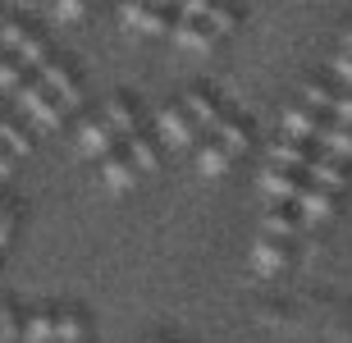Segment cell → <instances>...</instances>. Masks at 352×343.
Listing matches in <instances>:
<instances>
[{
  "label": "cell",
  "instance_id": "obj_5",
  "mask_svg": "<svg viewBox=\"0 0 352 343\" xmlns=\"http://www.w3.org/2000/svg\"><path fill=\"white\" fill-rule=\"evenodd\" d=\"M170 37H174V46H183V51H210V41L220 37V32H215L206 19H188V14H179L174 27H170Z\"/></svg>",
  "mask_w": 352,
  "mask_h": 343
},
{
  "label": "cell",
  "instance_id": "obj_7",
  "mask_svg": "<svg viewBox=\"0 0 352 343\" xmlns=\"http://www.w3.org/2000/svg\"><path fill=\"white\" fill-rule=\"evenodd\" d=\"M261 192L270 201H298V192H302V184H298V170H288V165H265L261 170Z\"/></svg>",
  "mask_w": 352,
  "mask_h": 343
},
{
  "label": "cell",
  "instance_id": "obj_2",
  "mask_svg": "<svg viewBox=\"0 0 352 343\" xmlns=\"http://www.w3.org/2000/svg\"><path fill=\"white\" fill-rule=\"evenodd\" d=\"M156 129H160V142L170 146V151H192L197 146V124L183 106H165L156 115Z\"/></svg>",
  "mask_w": 352,
  "mask_h": 343
},
{
  "label": "cell",
  "instance_id": "obj_36",
  "mask_svg": "<svg viewBox=\"0 0 352 343\" xmlns=\"http://www.w3.org/2000/svg\"><path fill=\"white\" fill-rule=\"evenodd\" d=\"M0 60H5V46H0Z\"/></svg>",
  "mask_w": 352,
  "mask_h": 343
},
{
  "label": "cell",
  "instance_id": "obj_33",
  "mask_svg": "<svg viewBox=\"0 0 352 343\" xmlns=\"http://www.w3.org/2000/svg\"><path fill=\"white\" fill-rule=\"evenodd\" d=\"M10 234H14V211H10V206H0V247L10 243Z\"/></svg>",
  "mask_w": 352,
  "mask_h": 343
},
{
  "label": "cell",
  "instance_id": "obj_30",
  "mask_svg": "<svg viewBox=\"0 0 352 343\" xmlns=\"http://www.w3.org/2000/svg\"><path fill=\"white\" fill-rule=\"evenodd\" d=\"M28 32L19 23H0V46H5V51H19V41H23Z\"/></svg>",
  "mask_w": 352,
  "mask_h": 343
},
{
  "label": "cell",
  "instance_id": "obj_1",
  "mask_svg": "<svg viewBox=\"0 0 352 343\" xmlns=\"http://www.w3.org/2000/svg\"><path fill=\"white\" fill-rule=\"evenodd\" d=\"M14 106L23 110L37 129H60V119H65V110H69L60 96H51L46 82H28V78L14 87Z\"/></svg>",
  "mask_w": 352,
  "mask_h": 343
},
{
  "label": "cell",
  "instance_id": "obj_31",
  "mask_svg": "<svg viewBox=\"0 0 352 343\" xmlns=\"http://www.w3.org/2000/svg\"><path fill=\"white\" fill-rule=\"evenodd\" d=\"M210 0H179V14H188V19H206Z\"/></svg>",
  "mask_w": 352,
  "mask_h": 343
},
{
  "label": "cell",
  "instance_id": "obj_29",
  "mask_svg": "<svg viewBox=\"0 0 352 343\" xmlns=\"http://www.w3.org/2000/svg\"><path fill=\"white\" fill-rule=\"evenodd\" d=\"M55 14L74 23V19H82V14H87V0H55Z\"/></svg>",
  "mask_w": 352,
  "mask_h": 343
},
{
  "label": "cell",
  "instance_id": "obj_6",
  "mask_svg": "<svg viewBox=\"0 0 352 343\" xmlns=\"http://www.w3.org/2000/svg\"><path fill=\"white\" fill-rule=\"evenodd\" d=\"M302 101L316 110H329L334 119H343V124H352V92H329L325 82H307L302 87Z\"/></svg>",
  "mask_w": 352,
  "mask_h": 343
},
{
  "label": "cell",
  "instance_id": "obj_34",
  "mask_svg": "<svg viewBox=\"0 0 352 343\" xmlns=\"http://www.w3.org/2000/svg\"><path fill=\"white\" fill-rule=\"evenodd\" d=\"M343 46H348V51H352V27H348V32H343Z\"/></svg>",
  "mask_w": 352,
  "mask_h": 343
},
{
  "label": "cell",
  "instance_id": "obj_13",
  "mask_svg": "<svg viewBox=\"0 0 352 343\" xmlns=\"http://www.w3.org/2000/svg\"><path fill=\"white\" fill-rule=\"evenodd\" d=\"M229 160H234V151H229V146H224L215 133H210V142L197 146V170L206 174V179H220V174L229 170Z\"/></svg>",
  "mask_w": 352,
  "mask_h": 343
},
{
  "label": "cell",
  "instance_id": "obj_4",
  "mask_svg": "<svg viewBox=\"0 0 352 343\" xmlns=\"http://www.w3.org/2000/svg\"><path fill=\"white\" fill-rule=\"evenodd\" d=\"M115 137L119 133L105 124V119H87L78 129V156H87V160H105L110 151H115Z\"/></svg>",
  "mask_w": 352,
  "mask_h": 343
},
{
  "label": "cell",
  "instance_id": "obj_23",
  "mask_svg": "<svg viewBox=\"0 0 352 343\" xmlns=\"http://www.w3.org/2000/svg\"><path fill=\"white\" fill-rule=\"evenodd\" d=\"M0 142H5V146H14L19 156H28V151H32V137H28V133L19 129V124H14L10 115H0Z\"/></svg>",
  "mask_w": 352,
  "mask_h": 343
},
{
  "label": "cell",
  "instance_id": "obj_18",
  "mask_svg": "<svg viewBox=\"0 0 352 343\" xmlns=\"http://www.w3.org/2000/svg\"><path fill=\"white\" fill-rule=\"evenodd\" d=\"M129 142V156H133V165L142 174H156L160 170V151H156V142L151 137H142V133H133V137H124Z\"/></svg>",
  "mask_w": 352,
  "mask_h": 343
},
{
  "label": "cell",
  "instance_id": "obj_22",
  "mask_svg": "<svg viewBox=\"0 0 352 343\" xmlns=\"http://www.w3.org/2000/svg\"><path fill=\"white\" fill-rule=\"evenodd\" d=\"M14 55H19L28 69H37V65H46V60H51V41L37 37V32H28V37L19 41V51H14Z\"/></svg>",
  "mask_w": 352,
  "mask_h": 343
},
{
  "label": "cell",
  "instance_id": "obj_10",
  "mask_svg": "<svg viewBox=\"0 0 352 343\" xmlns=\"http://www.w3.org/2000/svg\"><path fill=\"white\" fill-rule=\"evenodd\" d=\"M183 110L192 115V124H197L201 133H220L224 115H220V106H215V96H210V92H201V87H192V92L183 96Z\"/></svg>",
  "mask_w": 352,
  "mask_h": 343
},
{
  "label": "cell",
  "instance_id": "obj_16",
  "mask_svg": "<svg viewBox=\"0 0 352 343\" xmlns=\"http://www.w3.org/2000/svg\"><path fill=\"white\" fill-rule=\"evenodd\" d=\"M270 160H274V165H288V170H298V174H307V165H311L302 137H293V133H288L284 142H270Z\"/></svg>",
  "mask_w": 352,
  "mask_h": 343
},
{
  "label": "cell",
  "instance_id": "obj_20",
  "mask_svg": "<svg viewBox=\"0 0 352 343\" xmlns=\"http://www.w3.org/2000/svg\"><path fill=\"white\" fill-rule=\"evenodd\" d=\"M23 343H55V311L37 307V311L23 320Z\"/></svg>",
  "mask_w": 352,
  "mask_h": 343
},
{
  "label": "cell",
  "instance_id": "obj_24",
  "mask_svg": "<svg viewBox=\"0 0 352 343\" xmlns=\"http://www.w3.org/2000/svg\"><path fill=\"white\" fill-rule=\"evenodd\" d=\"M206 23L215 27V32H229V27L238 23V14H234V0H210V10H206Z\"/></svg>",
  "mask_w": 352,
  "mask_h": 343
},
{
  "label": "cell",
  "instance_id": "obj_25",
  "mask_svg": "<svg viewBox=\"0 0 352 343\" xmlns=\"http://www.w3.org/2000/svg\"><path fill=\"white\" fill-rule=\"evenodd\" d=\"M0 343H23V320L14 316V302H0Z\"/></svg>",
  "mask_w": 352,
  "mask_h": 343
},
{
  "label": "cell",
  "instance_id": "obj_28",
  "mask_svg": "<svg viewBox=\"0 0 352 343\" xmlns=\"http://www.w3.org/2000/svg\"><path fill=\"white\" fill-rule=\"evenodd\" d=\"M329 74H334L339 82H348V87H352V51H348V46H343V51L334 55V60H329Z\"/></svg>",
  "mask_w": 352,
  "mask_h": 343
},
{
  "label": "cell",
  "instance_id": "obj_19",
  "mask_svg": "<svg viewBox=\"0 0 352 343\" xmlns=\"http://www.w3.org/2000/svg\"><path fill=\"white\" fill-rule=\"evenodd\" d=\"M316 124H320L316 106H288L284 110V133H293V137H316Z\"/></svg>",
  "mask_w": 352,
  "mask_h": 343
},
{
  "label": "cell",
  "instance_id": "obj_32",
  "mask_svg": "<svg viewBox=\"0 0 352 343\" xmlns=\"http://www.w3.org/2000/svg\"><path fill=\"white\" fill-rule=\"evenodd\" d=\"M14 160H19V151H14V146H5V142H0V179H10Z\"/></svg>",
  "mask_w": 352,
  "mask_h": 343
},
{
  "label": "cell",
  "instance_id": "obj_27",
  "mask_svg": "<svg viewBox=\"0 0 352 343\" xmlns=\"http://www.w3.org/2000/svg\"><path fill=\"white\" fill-rule=\"evenodd\" d=\"M215 137H220V142L229 146L234 156H238V151H248V142H252V137H248V129H243V124H234V119H224V124H220V133H215Z\"/></svg>",
  "mask_w": 352,
  "mask_h": 343
},
{
  "label": "cell",
  "instance_id": "obj_9",
  "mask_svg": "<svg viewBox=\"0 0 352 343\" xmlns=\"http://www.w3.org/2000/svg\"><path fill=\"white\" fill-rule=\"evenodd\" d=\"M298 215H302V225H325L329 215H334V197H329V188L311 184V188H302L298 192Z\"/></svg>",
  "mask_w": 352,
  "mask_h": 343
},
{
  "label": "cell",
  "instance_id": "obj_26",
  "mask_svg": "<svg viewBox=\"0 0 352 343\" xmlns=\"http://www.w3.org/2000/svg\"><path fill=\"white\" fill-rule=\"evenodd\" d=\"M23 60L14 55V60H0V96H14V87L23 82Z\"/></svg>",
  "mask_w": 352,
  "mask_h": 343
},
{
  "label": "cell",
  "instance_id": "obj_14",
  "mask_svg": "<svg viewBox=\"0 0 352 343\" xmlns=\"http://www.w3.org/2000/svg\"><path fill=\"white\" fill-rule=\"evenodd\" d=\"M101 119L119 133V137H133V133H138V110L129 106V96H110L105 110H101Z\"/></svg>",
  "mask_w": 352,
  "mask_h": 343
},
{
  "label": "cell",
  "instance_id": "obj_17",
  "mask_svg": "<svg viewBox=\"0 0 352 343\" xmlns=\"http://www.w3.org/2000/svg\"><path fill=\"white\" fill-rule=\"evenodd\" d=\"M298 229H302V225L293 220V211H288L284 201H274L270 211L261 215V234H270V238H293Z\"/></svg>",
  "mask_w": 352,
  "mask_h": 343
},
{
  "label": "cell",
  "instance_id": "obj_11",
  "mask_svg": "<svg viewBox=\"0 0 352 343\" xmlns=\"http://www.w3.org/2000/svg\"><path fill=\"white\" fill-rule=\"evenodd\" d=\"M311 142H320L329 156L352 160V124H343V119H320V124H316V137H311Z\"/></svg>",
  "mask_w": 352,
  "mask_h": 343
},
{
  "label": "cell",
  "instance_id": "obj_35",
  "mask_svg": "<svg viewBox=\"0 0 352 343\" xmlns=\"http://www.w3.org/2000/svg\"><path fill=\"white\" fill-rule=\"evenodd\" d=\"M156 5H170V10H179V0H156Z\"/></svg>",
  "mask_w": 352,
  "mask_h": 343
},
{
  "label": "cell",
  "instance_id": "obj_8",
  "mask_svg": "<svg viewBox=\"0 0 352 343\" xmlns=\"http://www.w3.org/2000/svg\"><path fill=\"white\" fill-rule=\"evenodd\" d=\"M288 238H270V234H261L256 243H252V270L256 275H279L288 265V247H284Z\"/></svg>",
  "mask_w": 352,
  "mask_h": 343
},
{
  "label": "cell",
  "instance_id": "obj_12",
  "mask_svg": "<svg viewBox=\"0 0 352 343\" xmlns=\"http://www.w3.org/2000/svg\"><path fill=\"white\" fill-rule=\"evenodd\" d=\"M138 165H133V156H115V151H110V156L101 160V184L110 188V192H129L133 184H138Z\"/></svg>",
  "mask_w": 352,
  "mask_h": 343
},
{
  "label": "cell",
  "instance_id": "obj_37",
  "mask_svg": "<svg viewBox=\"0 0 352 343\" xmlns=\"http://www.w3.org/2000/svg\"><path fill=\"white\" fill-rule=\"evenodd\" d=\"M151 343H165V339H151Z\"/></svg>",
  "mask_w": 352,
  "mask_h": 343
},
{
  "label": "cell",
  "instance_id": "obj_21",
  "mask_svg": "<svg viewBox=\"0 0 352 343\" xmlns=\"http://www.w3.org/2000/svg\"><path fill=\"white\" fill-rule=\"evenodd\" d=\"M87 339V320L78 311H60L55 316V343H82Z\"/></svg>",
  "mask_w": 352,
  "mask_h": 343
},
{
  "label": "cell",
  "instance_id": "obj_3",
  "mask_svg": "<svg viewBox=\"0 0 352 343\" xmlns=\"http://www.w3.org/2000/svg\"><path fill=\"white\" fill-rule=\"evenodd\" d=\"M37 74H41V82L51 87V96H60L65 106H78V101H82V82L69 74V65H60V60H46V65H37Z\"/></svg>",
  "mask_w": 352,
  "mask_h": 343
},
{
  "label": "cell",
  "instance_id": "obj_15",
  "mask_svg": "<svg viewBox=\"0 0 352 343\" xmlns=\"http://www.w3.org/2000/svg\"><path fill=\"white\" fill-rule=\"evenodd\" d=\"M307 179H311V184H320V188H329V192L348 184V174H343L339 156H329V151H325V156H311V165H307Z\"/></svg>",
  "mask_w": 352,
  "mask_h": 343
}]
</instances>
